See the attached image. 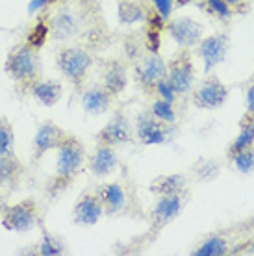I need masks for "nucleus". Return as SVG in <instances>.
Listing matches in <instances>:
<instances>
[{
	"instance_id": "1",
	"label": "nucleus",
	"mask_w": 254,
	"mask_h": 256,
	"mask_svg": "<svg viewBox=\"0 0 254 256\" xmlns=\"http://www.w3.org/2000/svg\"><path fill=\"white\" fill-rule=\"evenodd\" d=\"M86 162V148L74 136H65L58 147V164H56V180L70 182L74 178Z\"/></svg>"
},
{
	"instance_id": "2",
	"label": "nucleus",
	"mask_w": 254,
	"mask_h": 256,
	"mask_svg": "<svg viewBox=\"0 0 254 256\" xmlns=\"http://www.w3.org/2000/svg\"><path fill=\"white\" fill-rule=\"evenodd\" d=\"M4 69L15 82L34 84V80H36L39 72V58L36 48H32L30 45L17 46L15 50L10 52Z\"/></svg>"
},
{
	"instance_id": "3",
	"label": "nucleus",
	"mask_w": 254,
	"mask_h": 256,
	"mask_svg": "<svg viewBox=\"0 0 254 256\" xmlns=\"http://www.w3.org/2000/svg\"><path fill=\"white\" fill-rule=\"evenodd\" d=\"M91 64H93L91 54L82 46H67L58 54V67L62 70V74L76 86H80L84 78L88 76Z\"/></svg>"
},
{
	"instance_id": "4",
	"label": "nucleus",
	"mask_w": 254,
	"mask_h": 256,
	"mask_svg": "<svg viewBox=\"0 0 254 256\" xmlns=\"http://www.w3.org/2000/svg\"><path fill=\"white\" fill-rule=\"evenodd\" d=\"M38 206L30 198L20 200L13 206H8L2 214V226L12 232H30L38 226Z\"/></svg>"
},
{
	"instance_id": "5",
	"label": "nucleus",
	"mask_w": 254,
	"mask_h": 256,
	"mask_svg": "<svg viewBox=\"0 0 254 256\" xmlns=\"http://www.w3.org/2000/svg\"><path fill=\"white\" fill-rule=\"evenodd\" d=\"M167 80L172 86L176 95H186L195 80V67L191 62L190 52L184 50L174 56L171 64L167 65Z\"/></svg>"
},
{
	"instance_id": "6",
	"label": "nucleus",
	"mask_w": 254,
	"mask_h": 256,
	"mask_svg": "<svg viewBox=\"0 0 254 256\" xmlns=\"http://www.w3.org/2000/svg\"><path fill=\"white\" fill-rule=\"evenodd\" d=\"M167 32L182 48H191L198 45V41L202 39L204 28L191 17H178L167 24Z\"/></svg>"
},
{
	"instance_id": "7",
	"label": "nucleus",
	"mask_w": 254,
	"mask_h": 256,
	"mask_svg": "<svg viewBox=\"0 0 254 256\" xmlns=\"http://www.w3.org/2000/svg\"><path fill=\"white\" fill-rule=\"evenodd\" d=\"M226 98H228V90H226V86H224L222 82H219L216 76H212V78H208L206 82H202V86L195 91L193 102H195L197 108L217 110L226 102Z\"/></svg>"
},
{
	"instance_id": "8",
	"label": "nucleus",
	"mask_w": 254,
	"mask_h": 256,
	"mask_svg": "<svg viewBox=\"0 0 254 256\" xmlns=\"http://www.w3.org/2000/svg\"><path fill=\"white\" fill-rule=\"evenodd\" d=\"M228 50V36L214 34L210 38L198 41V56L204 62V72H210L216 65H219Z\"/></svg>"
},
{
	"instance_id": "9",
	"label": "nucleus",
	"mask_w": 254,
	"mask_h": 256,
	"mask_svg": "<svg viewBox=\"0 0 254 256\" xmlns=\"http://www.w3.org/2000/svg\"><path fill=\"white\" fill-rule=\"evenodd\" d=\"M130 140H132V126H130V121L122 112H117L96 136V141L100 145H110V147L124 145Z\"/></svg>"
},
{
	"instance_id": "10",
	"label": "nucleus",
	"mask_w": 254,
	"mask_h": 256,
	"mask_svg": "<svg viewBox=\"0 0 254 256\" xmlns=\"http://www.w3.org/2000/svg\"><path fill=\"white\" fill-rule=\"evenodd\" d=\"M167 78V64L158 52H148L138 65V80L145 90H152L160 80Z\"/></svg>"
},
{
	"instance_id": "11",
	"label": "nucleus",
	"mask_w": 254,
	"mask_h": 256,
	"mask_svg": "<svg viewBox=\"0 0 254 256\" xmlns=\"http://www.w3.org/2000/svg\"><path fill=\"white\" fill-rule=\"evenodd\" d=\"M136 134L145 145H160L166 143L167 130L164 122L152 116V112H143L136 119Z\"/></svg>"
},
{
	"instance_id": "12",
	"label": "nucleus",
	"mask_w": 254,
	"mask_h": 256,
	"mask_svg": "<svg viewBox=\"0 0 254 256\" xmlns=\"http://www.w3.org/2000/svg\"><path fill=\"white\" fill-rule=\"evenodd\" d=\"M64 138L65 134L60 126H56L54 122H43L38 128L36 138H34V160H39L44 152L58 148Z\"/></svg>"
},
{
	"instance_id": "13",
	"label": "nucleus",
	"mask_w": 254,
	"mask_h": 256,
	"mask_svg": "<svg viewBox=\"0 0 254 256\" xmlns=\"http://www.w3.org/2000/svg\"><path fill=\"white\" fill-rule=\"evenodd\" d=\"M104 208H102L100 198L95 195H84L78 204L74 206V223L82 226H91L100 221Z\"/></svg>"
},
{
	"instance_id": "14",
	"label": "nucleus",
	"mask_w": 254,
	"mask_h": 256,
	"mask_svg": "<svg viewBox=\"0 0 254 256\" xmlns=\"http://www.w3.org/2000/svg\"><path fill=\"white\" fill-rule=\"evenodd\" d=\"M180 212H182V197H180V193L162 195V198L156 202V208L152 212L154 228L158 230L162 226L169 224Z\"/></svg>"
},
{
	"instance_id": "15",
	"label": "nucleus",
	"mask_w": 254,
	"mask_h": 256,
	"mask_svg": "<svg viewBox=\"0 0 254 256\" xmlns=\"http://www.w3.org/2000/svg\"><path fill=\"white\" fill-rule=\"evenodd\" d=\"M50 32L54 34L56 39H70L74 38L78 32H80V20L74 15V12L70 10H60L56 12V15L50 19Z\"/></svg>"
},
{
	"instance_id": "16",
	"label": "nucleus",
	"mask_w": 254,
	"mask_h": 256,
	"mask_svg": "<svg viewBox=\"0 0 254 256\" xmlns=\"http://www.w3.org/2000/svg\"><path fill=\"white\" fill-rule=\"evenodd\" d=\"M96 197L100 198L102 208H104V214L108 216H115L122 212L124 204H126V195H124V190L119 184H104L96 190Z\"/></svg>"
},
{
	"instance_id": "17",
	"label": "nucleus",
	"mask_w": 254,
	"mask_h": 256,
	"mask_svg": "<svg viewBox=\"0 0 254 256\" xmlns=\"http://www.w3.org/2000/svg\"><path fill=\"white\" fill-rule=\"evenodd\" d=\"M117 167V154L110 145H100L95 148V152L89 160V169L95 176H108Z\"/></svg>"
},
{
	"instance_id": "18",
	"label": "nucleus",
	"mask_w": 254,
	"mask_h": 256,
	"mask_svg": "<svg viewBox=\"0 0 254 256\" xmlns=\"http://www.w3.org/2000/svg\"><path fill=\"white\" fill-rule=\"evenodd\" d=\"M110 100H112V95L104 88H91V90L84 91L82 108L89 116H102L108 112Z\"/></svg>"
},
{
	"instance_id": "19",
	"label": "nucleus",
	"mask_w": 254,
	"mask_h": 256,
	"mask_svg": "<svg viewBox=\"0 0 254 256\" xmlns=\"http://www.w3.org/2000/svg\"><path fill=\"white\" fill-rule=\"evenodd\" d=\"M102 78H104V90L108 91L110 95H119L126 88L128 82L126 69L121 62H110L102 72Z\"/></svg>"
},
{
	"instance_id": "20",
	"label": "nucleus",
	"mask_w": 254,
	"mask_h": 256,
	"mask_svg": "<svg viewBox=\"0 0 254 256\" xmlns=\"http://www.w3.org/2000/svg\"><path fill=\"white\" fill-rule=\"evenodd\" d=\"M62 93H64V88L56 80H44V82L32 84V95L43 106H54L62 98Z\"/></svg>"
},
{
	"instance_id": "21",
	"label": "nucleus",
	"mask_w": 254,
	"mask_h": 256,
	"mask_svg": "<svg viewBox=\"0 0 254 256\" xmlns=\"http://www.w3.org/2000/svg\"><path fill=\"white\" fill-rule=\"evenodd\" d=\"M22 167L13 156H0V188H13L20 178Z\"/></svg>"
},
{
	"instance_id": "22",
	"label": "nucleus",
	"mask_w": 254,
	"mask_h": 256,
	"mask_svg": "<svg viewBox=\"0 0 254 256\" xmlns=\"http://www.w3.org/2000/svg\"><path fill=\"white\" fill-rule=\"evenodd\" d=\"M186 188L184 174H166L158 176L150 184V192L156 195H172V193H182Z\"/></svg>"
},
{
	"instance_id": "23",
	"label": "nucleus",
	"mask_w": 254,
	"mask_h": 256,
	"mask_svg": "<svg viewBox=\"0 0 254 256\" xmlns=\"http://www.w3.org/2000/svg\"><path fill=\"white\" fill-rule=\"evenodd\" d=\"M247 117L248 119L242 121V130H240L238 138H236V140L232 141V145H230V148H228L230 156L243 150V148H248L254 145V116L248 114Z\"/></svg>"
},
{
	"instance_id": "24",
	"label": "nucleus",
	"mask_w": 254,
	"mask_h": 256,
	"mask_svg": "<svg viewBox=\"0 0 254 256\" xmlns=\"http://www.w3.org/2000/svg\"><path fill=\"white\" fill-rule=\"evenodd\" d=\"M146 12L145 8L138 4V2H130V0H122L119 8H117V17L122 24H134V22H141V20L146 19Z\"/></svg>"
},
{
	"instance_id": "25",
	"label": "nucleus",
	"mask_w": 254,
	"mask_h": 256,
	"mask_svg": "<svg viewBox=\"0 0 254 256\" xmlns=\"http://www.w3.org/2000/svg\"><path fill=\"white\" fill-rule=\"evenodd\" d=\"M15 150V134L12 122L6 117H0V156H13Z\"/></svg>"
},
{
	"instance_id": "26",
	"label": "nucleus",
	"mask_w": 254,
	"mask_h": 256,
	"mask_svg": "<svg viewBox=\"0 0 254 256\" xmlns=\"http://www.w3.org/2000/svg\"><path fill=\"white\" fill-rule=\"evenodd\" d=\"M48 34H50V26L48 22L43 19H39L36 22V26L32 28V32L28 34V38H26V45H30L32 48H41V46L46 43V38H48Z\"/></svg>"
},
{
	"instance_id": "27",
	"label": "nucleus",
	"mask_w": 254,
	"mask_h": 256,
	"mask_svg": "<svg viewBox=\"0 0 254 256\" xmlns=\"http://www.w3.org/2000/svg\"><path fill=\"white\" fill-rule=\"evenodd\" d=\"M224 252H226V242L219 236H212L197 250H193L195 256H221Z\"/></svg>"
},
{
	"instance_id": "28",
	"label": "nucleus",
	"mask_w": 254,
	"mask_h": 256,
	"mask_svg": "<svg viewBox=\"0 0 254 256\" xmlns=\"http://www.w3.org/2000/svg\"><path fill=\"white\" fill-rule=\"evenodd\" d=\"M232 162H234V167L243 174H248L254 171V148H243L240 152L232 154Z\"/></svg>"
},
{
	"instance_id": "29",
	"label": "nucleus",
	"mask_w": 254,
	"mask_h": 256,
	"mask_svg": "<svg viewBox=\"0 0 254 256\" xmlns=\"http://www.w3.org/2000/svg\"><path fill=\"white\" fill-rule=\"evenodd\" d=\"M152 116L156 117V119H160L162 122H174V119H176V116H174V110H172V102H167V100H164V98H160V100H156V102L152 104Z\"/></svg>"
},
{
	"instance_id": "30",
	"label": "nucleus",
	"mask_w": 254,
	"mask_h": 256,
	"mask_svg": "<svg viewBox=\"0 0 254 256\" xmlns=\"http://www.w3.org/2000/svg\"><path fill=\"white\" fill-rule=\"evenodd\" d=\"M39 254L43 256H60L64 254V245L58 242L52 234H43V240H41V245H39Z\"/></svg>"
},
{
	"instance_id": "31",
	"label": "nucleus",
	"mask_w": 254,
	"mask_h": 256,
	"mask_svg": "<svg viewBox=\"0 0 254 256\" xmlns=\"http://www.w3.org/2000/svg\"><path fill=\"white\" fill-rule=\"evenodd\" d=\"M156 91H158L160 98H164L167 102H174V98H176V93H174V90H172V86L169 84L167 78H164V80H160L156 84Z\"/></svg>"
},
{
	"instance_id": "32",
	"label": "nucleus",
	"mask_w": 254,
	"mask_h": 256,
	"mask_svg": "<svg viewBox=\"0 0 254 256\" xmlns=\"http://www.w3.org/2000/svg\"><path fill=\"white\" fill-rule=\"evenodd\" d=\"M206 2H208V8H210L212 12L217 13L221 19H228L230 15H232L226 0H206Z\"/></svg>"
},
{
	"instance_id": "33",
	"label": "nucleus",
	"mask_w": 254,
	"mask_h": 256,
	"mask_svg": "<svg viewBox=\"0 0 254 256\" xmlns=\"http://www.w3.org/2000/svg\"><path fill=\"white\" fill-rule=\"evenodd\" d=\"M197 174L200 176L202 180H208V178H214L217 174V166L214 162H200V167L197 169Z\"/></svg>"
},
{
	"instance_id": "34",
	"label": "nucleus",
	"mask_w": 254,
	"mask_h": 256,
	"mask_svg": "<svg viewBox=\"0 0 254 256\" xmlns=\"http://www.w3.org/2000/svg\"><path fill=\"white\" fill-rule=\"evenodd\" d=\"M160 32L158 30H154V28H148V32H146V48L148 52H158L160 50Z\"/></svg>"
},
{
	"instance_id": "35",
	"label": "nucleus",
	"mask_w": 254,
	"mask_h": 256,
	"mask_svg": "<svg viewBox=\"0 0 254 256\" xmlns=\"http://www.w3.org/2000/svg\"><path fill=\"white\" fill-rule=\"evenodd\" d=\"M152 4L164 19H169V15L172 13V0H152Z\"/></svg>"
},
{
	"instance_id": "36",
	"label": "nucleus",
	"mask_w": 254,
	"mask_h": 256,
	"mask_svg": "<svg viewBox=\"0 0 254 256\" xmlns=\"http://www.w3.org/2000/svg\"><path fill=\"white\" fill-rule=\"evenodd\" d=\"M245 102H247V114L254 116V84H250L247 90V96H245Z\"/></svg>"
},
{
	"instance_id": "37",
	"label": "nucleus",
	"mask_w": 254,
	"mask_h": 256,
	"mask_svg": "<svg viewBox=\"0 0 254 256\" xmlns=\"http://www.w3.org/2000/svg\"><path fill=\"white\" fill-rule=\"evenodd\" d=\"M46 4H48V0H32V2L28 4V13L39 12V10H43Z\"/></svg>"
},
{
	"instance_id": "38",
	"label": "nucleus",
	"mask_w": 254,
	"mask_h": 256,
	"mask_svg": "<svg viewBox=\"0 0 254 256\" xmlns=\"http://www.w3.org/2000/svg\"><path fill=\"white\" fill-rule=\"evenodd\" d=\"M191 0H176V4L178 6H186V4H190Z\"/></svg>"
},
{
	"instance_id": "39",
	"label": "nucleus",
	"mask_w": 254,
	"mask_h": 256,
	"mask_svg": "<svg viewBox=\"0 0 254 256\" xmlns=\"http://www.w3.org/2000/svg\"><path fill=\"white\" fill-rule=\"evenodd\" d=\"M228 4H236V2H242V0H226Z\"/></svg>"
},
{
	"instance_id": "40",
	"label": "nucleus",
	"mask_w": 254,
	"mask_h": 256,
	"mask_svg": "<svg viewBox=\"0 0 254 256\" xmlns=\"http://www.w3.org/2000/svg\"><path fill=\"white\" fill-rule=\"evenodd\" d=\"M52 2H58V0H48V4H52Z\"/></svg>"
}]
</instances>
